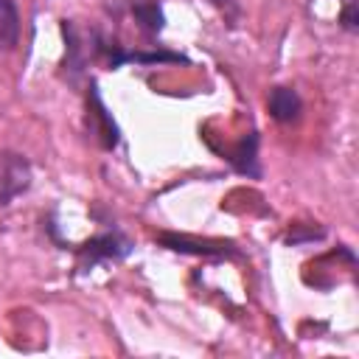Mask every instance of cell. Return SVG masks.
Returning a JSON list of instances; mask_svg holds the SVG:
<instances>
[{"label": "cell", "mask_w": 359, "mask_h": 359, "mask_svg": "<svg viewBox=\"0 0 359 359\" xmlns=\"http://www.w3.org/2000/svg\"><path fill=\"white\" fill-rule=\"evenodd\" d=\"M266 104H269L272 118L280 121V123H289V121H294L300 115V95L292 87H275L269 93Z\"/></svg>", "instance_id": "2"}, {"label": "cell", "mask_w": 359, "mask_h": 359, "mask_svg": "<svg viewBox=\"0 0 359 359\" xmlns=\"http://www.w3.org/2000/svg\"><path fill=\"white\" fill-rule=\"evenodd\" d=\"M132 11L137 17V22L149 31V34H157L163 28V11L157 6V0H132Z\"/></svg>", "instance_id": "4"}, {"label": "cell", "mask_w": 359, "mask_h": 359, "mask_svg": "<svg viewBox=\"0 0 359 359\" xmlns=\"http://www.w3.org/2000/svg\"><path fill=\"white\" fill-rule=\"evenodd\" d=\"M31 163L14 151H0V205H8L14 196L28 191Z\"/></svg>", "instance_id": "1"}, {"label": "cell", "mask_w": 359, "mask_h": 359, "mask_svg": "<svg viewBox=\"0 0 359 359\" xmlns=\"http://www.w3.org/2000/svg\"><path fill=\"white\" fill-rule=\"evenodd\" d=\"M353 11H356V6L351 3L345 11H342V25L348 28V31H356V20H353Z\"/></svg>", "instance_id": "5"}, {"label": "cell", "mask_w": 359, "mask_h": 359, "mask_svg": "<svg viewBox=\"0 0 359 359\" xmlns=\"http://www.w3.org/2000/svg\"><path fill=\"white\" fill-rule=\"evenodd\" d=\"M20 39V14L14 0H0V48L11 50Z\"/></svg>", "instance_id": "3"}]
</instances>
